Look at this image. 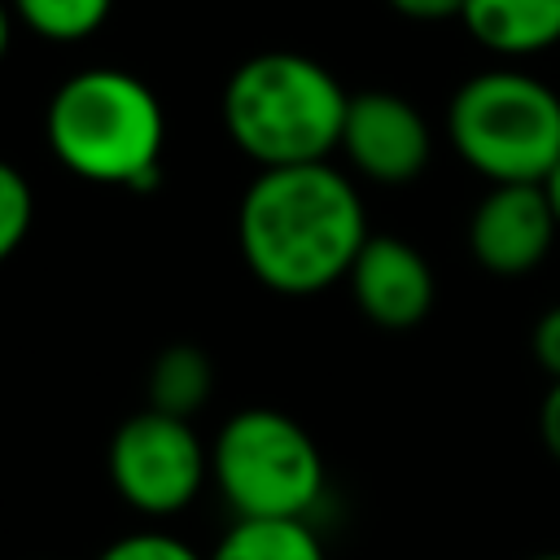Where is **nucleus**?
<instances>
[{"label":"nucleus","mask_w":560,"mask_h":560,"mask_svg":"<svg viewBox=\"0 0 560 560\" xmlns=\"http://www.w3.org/2000/svg\"><path fill=\"white\" fill-rule=\"evenodd\" d=\"M538 429H542V442H547V451L560 459V381L547 389V398H542V411H538Z\"/></svg>","instance_id":"nucleus-18"},{"label":"nucleus","mask_w":560,"mask_h":560,"mask_svg":"<svg viewBox=\"0 0 560 560\" xmlns=\"http://www.w3.org/2000/svg\"><path fill=\"white\" fill-rule=\"evenodd\" d=\"M341 153L359 175L376 184H407L429 166L433 136L411 101L394 92H359L346 109Z\"/></svg>","instance_id":"nucleus-7"},{"label":"nucleus","mask_w":560,"mask_h":560,"mask_svg":"<svg viewBox=\"0 0 560 560\" xmlns=\"http://www.w3.org/2000/svg\"><path fill=\"white\" fill-rule=\"evenodd\" d=\"M210 560H328L311 521H232Z\"/></svg>","instance_id":"nucleus-12"},{"label":"nucleus","mask_w":560,"mask_h":560,"mask_svg":"<svg viewBox=\"0 0 560 560\" xmlns=\"http://www.w3.org/2000/svg\"><path fill=\"white\" fill-rule=\"evenodd\" d=\"M459 22L477 44L503 57H529L560 44V0H464Z\"/></svg>","instance_id":"nucleus-10"},{"label":"nucleus","mask_w":560,"mask_h":560,"mask_svg":"<svg viewBox=\"0 0 560 560\" xmlns=\"http://www.w3.org/2000/svg\"><path fill=\"white\" fill-rule=\"evenodd\" d=\"M350 298L376 328H411L429 315L438 284L429 258L398 236H368L350 267Z\"/></svg>","instance_id":"nucleus-9"},{"label":"nucleus","mask_w":560,"mask_h":560,"mask_svg":"<svg viewBox=\"0 0 560 560\" xmlns=\"http://www.w3.org/2000/svg\"><path fill=\"white\" fill-rule=\"evenodd\" d=\"M105 468L127 508L162 521L184 512L201 494L210 477V451L197 438L192 420L140 407L114 429Z\"/></svg>","instance_id":"nucleus-6"},{"label":"nucleus","mask_w":560,"mask_h":560,"mask_svg":"<svg viewBox=\"0 0 560 560\" xmlns=\"http://www.w3.org/2000/svg\"><path fill=\"white\" fill-rule=\"evenodd\" d=\"M210 481L236 521H311L324 499V455L293 416L245 407L210 442Z\"/></svg>","instance_id":"nucleus-5"},{"label":"nucleus","mask_w":560,"mask_h":560,"mask_svg":"<svg viewBox=\"0 0 560 560\" xmlns=\"http://www.w3.org/2000/svg\"><path fill=\"white\" fill-rule=\"evenodd\" d=\"M96 560H210V556H201L197 547H188L166 529H136L114 538Z\"/></svg>","instance_id":"nucleus-15"},{"label":"nucleus","mask_w":560,"mask_h":560,"mask_svg":"<svg viewBox=\"0 0 560 560\" xmlns=\"http://www.w3.org/2000/svg\"><path fill=\"white\" fill-rule=\"evenodd\" d=\"M534 560H560V556H534Z\"/></svg>","instance_id":"nucleus-21"},{"label":"nucleus","mask_w":560,"mask_h":560,"mask_svg":"<svg viewBox=\"0 0 560 560\" xmlns=\"http://www.w3.org/2000/svg\"><path fill=\"white\" fill-rule=\"evenodd\" d=\"M542 188H547V201H551V210H556V223H560V162H556V171L542 179Z\"/></svg>","instance_id":"nucleus-20"},{"label":"nucleus","mask_w":560,"mask_h":560,"mask_svg":"<svg viewBox=\"0 0 560 560\" xmlns=\"http://www.w3.org/2000/svg\"><path fill=\"white\" fill-rule=\"evenodd\" d=\"M389 9L411 22H446L464 13V0H389Z\"/></svg>","instance_id":"nucleus-17"},{"label":"nucleus","mask_w":560,"mask_h":560,"mask_svg":"<svg viewBox=\"0 0 560 560\" xmlns=\"http://www.w3.org/2000/svg\"><path fill=\"white\" fill-rule=\"evenodd\" d=\"M210 389H214V363L201 346L175 341L149 368V407L153 411L192 420L201 411V402L210 398Z\"/></svg>","instance_id":"nucleus-11"},{"label":"nucleus","mask_w":560,"mask_h":560,"mask_svg":"<svg viewBox=\"0 0 560 560\" xmlns=\"http://www.w3.org/2000/svg\"><path fill=\"white\" fill-rule=\"evenodd\" d=\"M556 232L560 223L542 184H494L468 219L472 258L494 276L534 271L547 258Z\"/></svg>","instance_id":"nucleus-8"},{"label":"nucleus","mask_w":560,"mask_h":560,"mask_svg":"<svg viewBox=\"0 0 560 560\" xmlns=\"http://www.w3.org/2000/svg\"><path fill=\"white\" fill-rule=\"evenodd\" d=\"M446 131L490 184H542L560 162V96L525 70H481L451 96Z\"/></svg>","instance_id":"nucleus-4"},{"label":"nucleus","mask_w":560,"mask_h":560,"mask_svg":"<svg viewBox=\"0 0 560 560\" xmlns=\"http://www.w3.org/2000/svg\"><path fill=\"white\" fill-rule=\"evenodd\" d=\"M9 9L39 39L79 44L109 22L114 0H9Z\"/></svg>","instance_id":"nucleus-13"},{"label":"nucleus","mask_w":560,"mask_h":560,"mask_svg":"<svg viewBox=\"0 0 560 560\" xmlns=\"http://www.w3.org/2000/svg\"><path fill=\"white\" fill-rule=\"evenodd\" d=\"M13 9H9V0H0V61H4V52H9V39H13Z\"/></svg>","instance_id":"nucleus-19"},{"label":"nucleus","mask_w":560,"mask_h":560,"mask_svg":"<svg viewBox=\"0 0 560 560\" xmlns=\"http://www.w3.org/2000/svg\"><path fill=\"white\" fill-rule=\"evenodd\" d=\"M534 354H538V363L551 372V381H560V306H551V311L534 324Z\"/></svg>","instance_id":"nucleus-16"},{"label":"nucleus","mask_w":560,"mask_h":560,"mask_svg":"<svg viewBox=\"0 0 560 560\" xmlns=\"http://www.w3.org/2000/svg\"><path fill=\"white\" fill-rule=\"evenodd\" d=\"M223 131L258 166H311L341 149L350 92L328 66L293 48L245 57L223 83Z\"/></svg>","instance_id":"nucleus-3"},{"label":"nucleus","mask_w":560,"mask_h":560,"mask_svg":"<svg viewBox=\"0 0 560 560\" xmlns=\"http://www.w3.org/2000/svg\"><path fill=\"white\" fill-rule=\"evenodd\" d=\"M48 153L79 179L149 192L162 179L166 109L158 92L118 66H88L57 83L44 109Z\"/></svg>","instance_id":"nucleus-2"},{"label":"nucleus","mask_w":560,"mask_h":560,"mask_svg":"<svg viewBox=\"0 0 560 560\" xmlns=\"http://www.w3.org/2000/svg\"><path fill=\"white\" fill-rule=\"evenodd\" d=\"M368 236L363 197L332 162L258 171L236 210L245 267L284 298H311L346 280Z\"/></svg>","instance_id":"nucleus-1"},{"label":"nucleus","mask_w":560,"mask_h":560,"mask_svg":"<svg viewBox=\"0 0 560 560\" xmlns=\"http://www.w3.org/2000/svg\"><path fill=\"white\" fill-rule=\"evenodd\" d=\"M31 223H35V192H31L26 175L0 158V262H9L18 254Z\"/></svg>","instance_id":"nucleus-14"}]
</instances>
